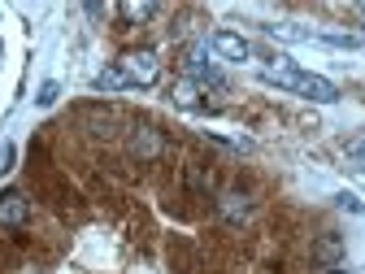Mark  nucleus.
Instances as JSON below:
<instances>
[{
  "label": "nucleus",
  "instance_id": "f257e3e1",
  "mask_svg": "<svg viewBox=\"0 0 365 274\" xmlns=\"http://www.w3.org/2000/svg\"><path fill=\"white\" fill-rule=\"evenodd\" d=\"M261 83L287 87V91H296V96H304V101H313V105H335V101H339V87H335L331 78L300 70L292 57H269V66L261 70Z\"/></svg>",
  "mask_w": 365,
  "mask_h": 274
},
{
  "label": "nucleus",
  "instance_id": "f03ea898",
  "mask_svg": "<svg viewBox=\"0 0 365 274\" xmlns=\"http://www.w3.org/2000/svg\"><path fill=\"white\" fill-rule=\"evenodd\" d=\"M118 70L130 78V87H153L161 78V57L153 49H135V53L118 57Z\"/></svg>",
  "mask_w": 365,
  "mask_h": 274
},
{
  "label": "nucleus",
  "instance_id": "7ed1b4c3",
  "mask_svg": "<svg viewBox=\"0 0 365 274\" xmlns=\"http://www.w3.org/2000/svg\"><path fill=\"white\" fill-rule=\"evenodd\" d=\"M182 78H192L196 87H222V83H226V78H222V70L209 61L205 44H196V49L187 53V61H182Z\"/></svg>",
  "mask_w": 365,
  "mask_h": 274
},
{
  "label": "nucleus",
  "instance_id": "20e7f679",
  "mask_svg": "<svg viewBox=\"0 0 365 274\" xmlns=\"http://www.w3.org/2000/svg\"><path fill=\"white\" fill-rule=\"evenodd\" d=\"M26 218H31V201H26L18 188H5V192H0V226L18 231V226H26Z\"/></svg>",
  "mask_w": 365,
  "mask_h": 274
},
{
  "label": "nucleus",
  "instance_id": "39448f33",
  "mask_svg": "<svg viewBox=\"0 0 365 274\" xmlns=\"http://www.w3.org/2000/svg\"><path fill=\"white\" fill-rule=\"evenodd\" d=\"M209 49H213L222 61H248V57H252V44H248L244 35H235V31H213Z\"/></svg>",
  "mask_w": 365,
  "mask_h": 274
},
{
  "label": "nucleus",
  "instance_id": "423d86ee",
  "mask_svg": "<svg viewBox=\"0 0 365 274\" xmlns=\"http://www.w3.org/2000/svg\"><path fill=\"white\" fill-rule=\"evenodd\" d=\"M217 213L226 218V222H248L252 218V201L244 196V192H217Z\"/></svg>",
  "mask_w": 365,
  "mask_h": 274
},
{
  "label": "nucleus",
  "instance_id": "0eeeda50",
  "mask_svg": "<svg viewBox=\"0 0 365 274\" xmlns=\"http://www.w3.org/2000/svg\"><path fill=\"white\" fill-rule=\"evenodd\" d=\"M170 101H174L178 109H209V105H205V87H196L192 78H178V83L170 87Z\"/></svg>",
  "mask_w": 365,
  "mask_h": 274
},
{
  "label": "nucleus",
  "instance_id": "6e6552de",
  "mask_svg": "<svg viewBox=\"0 0 365 274\" xmlns=\"http://www.w3.org/2000/svg\"><path fill=\"white\" fill-rule=\"evenodd\" d=\"M161 131H153V126H140L135 131V140H130V148H135V157H157L161 153Z\"/></svg>",
  "mask_w": 365,
  "mask_h": 274
},
{
  "label": "nucleus",
  "instance_id": "1a4fd4ad",
  "mask_svg": "<svg viewBox=\"0 0 365 274\" xmlns=\"http://www.w3.org/2000/svg\"><path fill=\"white\" fill-rule=\"evenodd\" d=\"M265 35H274V39H287V44H304V39H313V31H304V26H292V22H269V26H261Z\"/></svg>",
  "mask_w": 365,
  "mask_h": 274
},
{
  "label": "nucleus",
  "instance_id": "9d476101",
  "mask_svg": "<svg viewBox=\"0 0 365 274\" xmlns=\"http://www.w3.org/2000/svg\"><path fill=\"white\" fill-rule=\"evenodd\" d=\"M317 44H327V49H361V35H344V31H313Z\"/></svg>",
  "mask_w": 365,
  "mask_h": 274
},
{
  "label": "nucleus",
  "instance_id": "9b49d317",
  "mask_svg": "<svg viewBox=\"0 0 365 274\" xmlns=\"http://www.w3.org/2000/svg\"><path fill=\"white\" fill-rule=\"evenodd\" d=\"M313 257L322 261V265H335L344 257V240L339 235H322V240H317V248H313Z\"/></svg>",
  "mask_w": 365,
  "mask_h": 274
},
{
  "label": "nucleus",
  "instance_id": "f8f14e48",
  "mask_svg": "<svg viewBox=\"0 0 365 274\" xmlns=\"http://www.w3.org/2000/svg\"><path fill=\"white\" fill-rule=\"evenodd\" d=\"M122 87H130V78L118 70V61H113V66H105V70L96 74V91H122Z\"/></svg>",
  "mask_w": 365,
  "mask_h": 274
},
{
  "label": "nucleus",
  "instance_id": "ddd939ff",
  "mask_svg": "<svg viewBox=\"0 0 365 274\" xmlns=\"http://www.w3.org/2000/svg\"><path fill=\"white\" fill-rule=\"evenodd\" d=\"M118 14H122L126 22H148V18L157 14V5H153V0H126V5H118Z\"/></svg>",
  "mask_w": 365,
  "mask_h": 274
},
{
  "label": "nucleus",
  "instance_id": "4468645a",
  "mask_svg": "<svg viewBox=\"0 0 365 274\" xmlns=\"http://www.w3.org/2000/svg\"><path fill=\"white\" fill-rule=\"evenodd\" d=\"M57 96H61V83H53V78H48V83L39 87V96H35V105H39V109H53V105H57Z\"/></svg>",
  "mask_w": 365,
  "mask_h": 274
},
{
  "label": "nucleus",
  "instance_id": "2eb2a0df",
  "mask_svg": "<svg viewBox=\"0 0 365 274\" xmlns=\"http://www.w3.org/2000/svg\"><path fill=\"white\" fill-rule=\"evenodd\" d=\"M335 205H339V209H348V213H365V205H361L352 192H339V196H335Z\"/></svg>",
  "mask_w": 365,
  "mask_h": 274
},
{
  "label": "nucleus",
  "instance_id": "dca6fc26",
  "mask_svg": "<svg viewBox=\"0 0 365 274\" xmlns=\"http://www.w3.org/2000/svg\"><path fill=\"white\" fill-rule=\"evenodd\" d=\"M9 170H14V144L0 148V174H9Z\"/></svg>",
  "mask_w": 365,
  "mask_h": 274
},
{
  "label": "nucleus",
  "instance_id": "f3484780",
  "mask_svg": "<svg viewBox=\"0 0 365 274\" xmlns=\"http://www.w3.org/2000/svg\"><path fill=\"white\" fill-rule=\"evenodd\" d=\"M327 274H348V270H344V265H331V270H327Z\"/></svg>",
  "mask_w": 365,
  "mask_h": 274
},
{
  "label": "nucleus",
  "instance_id": "a211bd4d",
  "mask_svg": "<svg viewBox=\"0 0 365 274\" xmlns=\"http://www.w3.org/2000/svg\"><path fill=\"white\" fill-rule=\"evenodd\" d=\"M356 14H361V18H365V0H361V5H356Z\"/></svg>",
  "mask_w": 365,
  "mask_h": 274
},
{
  "label": "nucleus",
  "instance_id": "6ab92c4d",
  "mask_svg": "<svg viewBox=\"0 0 365 274\" xmlns=\"http://www.w3.org/2000/svg\"><path fill=\"white\" fill-rule=\"evenodd\" d=\"M361 153H365V140H361Z\"/></svg>",
  "mask_w": 365,
  "mask_h": 274
}]
</instances>
